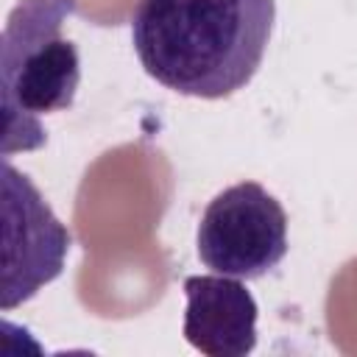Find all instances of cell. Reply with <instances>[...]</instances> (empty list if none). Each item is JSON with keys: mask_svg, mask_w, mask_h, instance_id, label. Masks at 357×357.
Segmentation results:
<instances>
[{"mask_svg": "<svg viewBox=\"0 0 357 357\" xmlns=\"http://www.w3.org/2000/svg\"><path fill=\"white\" fill-rule=\"evenodd\" d=\"M273 20V0H137L131 45L162 86L218 100L257 75Z\"/></svg>", "mask_w": 357, "mask_h": 357, "instance_id": "1", "label": "cell"}, {"mask_svg": "<svg viewBox=\"0 0 357 357\" xmlns=\"http://www.w3.org/2000/svg\"><path fill=\"white\" fill-rule=\"evenodd\" d=\"M75 0H17L0 36L3 156L36 151L47 142L42 114L73 106L81 59L61 33Z\"/></svg>", "mask_w": 357, "mask_h": 357, "instance_id": "2", "label": "cell"}, {"mask_svg": "<svg viewBox=\"0 0 357 357\" xmlns=\"http://www.w3.org/2000/svg\"><path fill=\"white\" fill-rule=\"evenodd\" d=\"M195 245L215 273L259 279L287 254V215L262 184L237 181L206 204Z\"/></svg>", "mask_w": 357, "mask_h": 357, "instance_id": "3", "label": "cell"}, {"mask_svg": "<svg viewBox=\"0 0 357 357\" xmlns=\"http://www.w3.org/2000/svg\"><path fill=\"white\" fill-rule=\"evenodd\" d=\"M70 231L45 204L33 181L3 156V290L8 312L50 284L67 259Z\"/></svg>", "mask_w": 357, "mask_h": 357, "instance_id": "4", "label": "cell"}, {"mask_svg": "<svg viewBox=\"0 0 357 357\" xmlns=\"http://www.w3.org/2000/svg\"><path fill=\"white\" fill-rule=\"evenodd\" d=\"M184 337L206 357H245L257 346V301L234 276H187Z\"/></svg>", "mask_w": 357, "mask_h": 357, "instance_id": "5", "label": "cell"}]
</instances>
